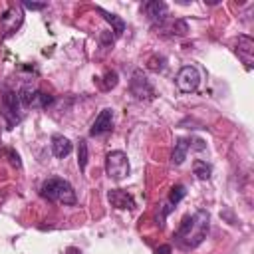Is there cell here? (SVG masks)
<instances>
[{
	"mask_svg": "<svg viewBox=\"0 0 254 254\" xmlns=\"http://www.w3.org/2000/svg\"><path fill=\"white\" fill-rule=\"evenodd\" d=\"M95 12H97V14H101L105 22H109V24H111V32H115V36H121V34L125 32V22H123V18H119L117 14H111V12L103 10L101 6H95Z\"/></svg>",
	"mask_w": 254,
	"mask_h": 254,
	"instance_id": "13",
	"label": "cell"
},
{
	"mask_svg": "<svg viewBox=\"0 0 254 254\" xmlns=\"http://www.w3.org/2000/svg\"><path fill=\"white\" fill-rule=\"evenodd\" d=\"M107 200L111 202V206L113 208H119V210H131V208H135V200H133V196L129 194V192H125L123 189H111L109 192H107Z\"/></svg>",
	"mask_w": 254,
	"mask_h": 254,
	"instance_id": "10",
	"label": "cell"
},
{
	"mask_svg": "<svg viewBox=\"0 0 254 254\" xmlns=\"http://www.w3.org/2000/svg\"><path fill=\"white\" fill-rule=\"evenodd\" d=\"M20 24H22V12H20L18 8H8V10L0 16V26H2L4 36L14 34Z\"/></svg>",
	"mask_w": 254,
	"mask_h": 254,
	"instance_id": "9",
	"label": "cell"
},
{
	"mask_svg": "<svg viewBox=\"0 0 254 254\" xmlns=\"http://www.w3.org/2000/svg\"><path fill=\"white\" fill-rule=\"evenodd\" d=\"M208 220H210V216L204 208H198L192 214H185L179 224V230L175 234L177 244L181 248H196L208 232Z\"/></svg>",
	"mask_w": 254,
	"mask_h": 254,
	"instance_id": "1",
	"label": "cell"
},
{
	"mask_svg": "<svg viewBox=\"0 0 254 254\" xmlns=\"http://www.w3.org/2000/svg\"><path fill=\"white\" fill-rule=\"evenodd\" d=\"M143 12L147 14V18L153 22V24H163L167 20V14H169V8L165 2L161 0H151V2H145L143 4Z\"/></svg>",
	"mask_w": 254,
	"mask_h": 254,
	"instance_id": "8",
	"label": "cell"
},
{
	"mask_svg": "<svg viewBox=\"0 0 254 254\" xmlns=\"http://www.w3.org/2000/svg\"><path fill=\"white\" fill-rule=\"evenodd\" d=\"M190 149V141L185 139V137H179L175 141V147H173V155H171V161L173 165H183L185 159H187V153Z\"/></svg>",
	"mask_w": 254,
	"mask_h": 254,
	"instance_id": "12",
	"label": "cell"
},
{
	"mask_svg": "<svg viewBox=\"0 0 254 254\" xmlns=\"http://www.w3.org/2000/svg\"><path fill=\"white\" fill-rule=\"evenodd\" d=\"M40 194L50 200V202H60V204H75L77 202V196H75V190L73 187L69 185V181L62 179V177H50L42 183L40 187Z\"/></svg>",
	"mask_w": 254,
	"mask_h": 254,
	"instance_id": "2",
	"label": "cell"
},
{
	"mask_svg": "<svg viewBox=\"0 0 254 254\" xmlns=\"http://www.w3.org/2000/svg\"><path fill=\"white\" fill-rule=\"evenodd\" d=\"M192 173H194V177H196V179H200V181H206V179H210V173H212V169H210V165H208L206 161H202V159H196V161L192 163Z\"/></svg>",
	"mask_w": 254,
	"mask_h": 254,
	"instance_id": "16",
	"label": "cell"
},
{
	"mask_svg": "<svg viewBox=\"0 0 254 254\" xmlns=\"http://www.w3.org/2000/svg\"><path fill=\"white\" fill-rule=\"evenodd\" d=\"M22 6L28 8V10H44V8H48L46 2H22Z\"/></svg>",
	"mask_w": 254,
	"mask_h": 254,
	"instance_id": "21",
	"label": "cell"
},
{
	"mask_svg": "<svg viewBox=\"0 0 254 254\" xmlns=\"http://www.w3.org/2000/svg\"><path fill=\"white\" fill-rule=\"evenodd\" d=\"M65 254H81V250L75 248V246H67V248H65Z\"/></svg>",
	"mask_w": 254,
	"mask_h": 254,
	"instance_id": "23",
	"label": "cell"
},
{
	"mask_svg": "<svg viewBox=\"0 0 254 254\" xmlns=\"http://www.w3.org/2000/svg\"><path fill=\"white\" fill-rule=\"evenodd\" d=\"M169 252H171V246H169V244H165V246L157 248V254H169Z\"/></svg>",
	"mask_w": 254,
	"mask_h": 254,
	"instance_id": "22",
	"label": "cell"
},
{
	"mask_svg": "<svg viewBox=\"0 0 254 254\" xmlns=\"http://www.w3.org/2000/svg\"><path fill=\"white\" fill-rule=\"evenodd\" d=\"M163 30H169L171 34H177V36H185L189 32V26L183 22V20H175L171 24H159Z\"/></svg>",
	"mask_w": 254,
	"mask_h": 254,
	"instance_id": "17",
	"label": "cell"
},
{
	"mask_svg": "<svg viewBox=\"0 0 254 254\" xmlns=\"http://www.w3.org/2000/svg\"><path fill=\"white\" fill-rule=\"evenodd\" d=\"M111 127H113V109H111V107H105V109L99 111V115H97L95 121L91 123L89 135H91V137L103 135V133L111 131Z\"/></svg>",
	"mask_w": 254,
	"mask_h": 254,
	"instance_id": "7",
	"label": "cell"
},
{
	"mask_svg": "<svg viewBox=\"0 0 254 254\" xmlns=\"http://www.w3.org/2000/svg\"><path fill=\"white\" fill-rule=\"evenodd\" d=\"M185 194H187L185 187H183V185H175V187L171 189V192H169V208L177 206V204L181 202V198H183Z\"/></svg>",
	"mask_w": 254,
	"mask_h": 254,
	"instance_id": "19",
	"label": "cell"
},
{
	"mask_svg": "<svg viewBox=\"0 0 254 254\" xmlns=\"http://www.w3.org/2000/svg\"><path fill=\"white\" fill-rule=\"evenodd\" d=\"M105 173L113 181H123L129 175V159L123 151H109L105 157Z\"/></svg>",
	"mask_w": 254,
	"mask_h": 254,
	"instance_id": "3",
	"label": "cell"
},
{
	"mask_svg": "<svg viewBox=\"0 0 254 254\" xmlns=\"http://www.w3.org/2000/svg\"><path fill=\"white\" fill-rule=\"evenodd\" d=\"M175 83H177L179 91L190 93V91H194V89L198 87V83H200V73H198V69H196L194 65H183V67L179 69L177 77H175Z\"/></svg>",
	"mask_w": 254,
	"mask_h": 254,
	"instance_id": "5",
	"label": "cell"
},
{
	"mask_svg": "<svg viewBox=\"0 0 254 254\" xmlns=\"http://www.w3.org/2000/svg\"><path fill=\"white\" fill-rule=\"evenodd\" d=\"M77 165H79V171H85L87 167V141L85 139H79L77 143Z\"/></svg>",
	"mask_w": 254,
	"mask_h": 254,
	"instance_id": "18",
	"label": "cell"
},
{
	"mask_svg": "<svg viewBox=\"0 0 254 254\" xmlns=\"http://www.w3.org/2000/svg\"><path fill=\"white\" fill-rule=\"evenodd\" d=\"M52 103H54V97H52L50 93H44V91H40V89H34V93H32L30 101L26 103V107L46 109V107H48V105H52Z\"/></svg>",
	"mask_w": 254,
	"mask_h": 254,
	"instance_id": "14",
	"label": "cell"
},
{
	"mask_svg": "<svg viewBox=\"0 0 254 254\" xmlns=\"http://www.w3.org/2000/svg\"><path fill=\"white\" fill-rule=\"evenodd\" d=\"M236 52L242 56L244 64L250 67V65H252V58H250V54H252V40H250L248 36H240V38H238V50H236Z\"/></svg>",
	"mask_w": 254,
	"mask_h": 254,
	"instance_id": "15",
	"label": "cell"
},
{
	"mask_svg": "<svg viewBox=\"0 0 254 254\" xmlns=\"http://www.w3.org/2000/svg\"><path fill=\"white\" fill-rule=\"evenodd\" d=\"M129 91L135 99L139 101H151L155 99V87L151 85V81L147 79V75L141 69H135L131 73V81H129Z\"/></svg>",
	"mask_w": 254,
	"mask_h": 254,
	"instance_id": "4",
	"label": "cell"
},
{
	"mask_svg": "<svg viewBox=\"0 0 254 254\" xmlns=\"http://www.w3.org/2000/svg\"><path fill=\"white\" fill-rule=\"evenodd\" d=\"M117 81H119L117 71L107 69V71L103 73V83H101V89H103V91H109V89H113V87L117 85Z\"/></svg>",
	"mask_w": 254,
	"mask_h": 254,
	"instance_id": "20",
	"label": "cell"
},
{
	"mask_svg": "<svg viewBox=\"0 0 254 254\" xmlns=\"http://www.w3.org/2000/svg\"><path fill=\"white\" fill-rule=\"evenodd\" d=\"M71 149H73V145H71V141L67 137H64L60 133L52 135V153H54V157L64 159V157H67L71 153Z\"/></svg>",
	"mask_w": 254,
	"mask_h": 254,
	"instance_id": "11",
	"label": "cell"
},
{
	"mask_svg": "<svg viewBox=\"0 0 254 254\" xmlns=\"http://www.w3.org/2000/svg\"><path fill=\"white\" fill-rule=\"evenodd\" d=\"M2 107H4V115L8 119V125H14L20 121V99H18V93L16 91H6L4 97H2Z\"/></svg>",
	"mask_w": 254,
	"mask_h": 254,
	"instance_id": "6",
	"label": "cell"
}]
</instances>
